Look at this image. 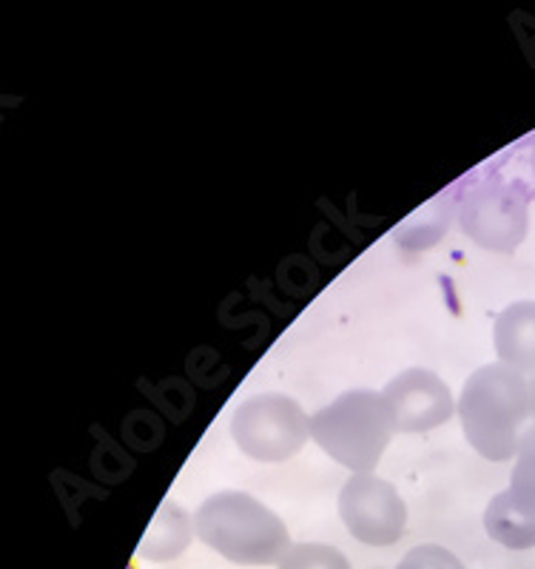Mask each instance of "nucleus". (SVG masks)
Returning <instances> with one entry per match:
<instances>
[{
	"instance_id": "obj_1",
	"label": "nucleus",
	"mask_w": 535,
	"mask_h": 569,
	"mask_svg": "<svg viewBox=\"0 0 535 569\" xmlns=\"http://www.w3.org/2000/svg\"><path fill=\"white\" fill-rule=\"evenodd\" d=\"M458 421L467 445L487 461L516 459L524 433L533 421L529 376L509 365H482L467 376L458 393Z\"/></svg>"
},
{
	"instance_id": "obj_2",
	"label": "nucleus",
	"mask_w": 535,
	"mask_h": 569,
	"mask_svg": "<svg viewBox=\"0 0 535 569\" xmlns=\"http://www.w3.org/2000/svg\"><path fill=\"white\" fill-rule=\"evenodd\" d=\"M194 530L206 547L239 567H277L294 547L283 518L242 490L208 496L194 512Z\"/></svg>"
},
{
	"instance_id": "obj_3",
	"label": "nucleus",
	"mask_w": 535,
	"mask_h": 569,
	"mask_svg": "<svg viewBox=\"0 0 535 569\" xmlns=\"http://www.w3.org/2000/svg\"><path fill=\"white\" fill-rule=\"evenodd\" d=\"M396 427L382 390L354 388L310 416V439L354 476L374 472Z\"/></svg>"
},
{
	"instance_id": "obj_4",
	"label": "nucleus",
	"mask_w": 535,
	"mask_h": 569,
	"mask_svg": "<svg viewBox=\"0 0 535 569\" xmlns=\"http://www.w3.org/2000/svg\"><path fill=\"white\" fill-rule=\"evenodd\" d=\"M231 439L239 453L262 465H279L303 453L310 439V416L285 393H257L231 413Z\"/></svg>"
},
{
	"instance_id": "obj_5",
	"label": "nucleus",
	"mask_w": 535,
	"mask_h": 569,
	"mask_svg": "<svg viewBox=\"0 0 535 569\" xmlns=\"http://www.w3.org/2000/svg\"><path fill=\"white\" fill-rule=\"evenodd\" d=\"M458 226L470 242L496 253H513L529 231V191L524 182L487 177L458 206Z\"/></svg>"
},
{
	"instance_id": "obj_6",
	"label": "nucleus",
	"mask_w": 535,
	"mask_h": 569,
	"mask_svg": "<svg viewBox=\"0 0 535 569\" xmlns=\"http://www.w3.org/2000/svg\"><path fill=\"white\" fill-rule=\"evenodd\" d=\"M336 507L350 536L368 547H394L407 530L405 498L374 472L350 476L339 490Z\"/></svg>"
},
{
	"instance_id": "obj_7",
	"label": "nucleus",
	"mask_w": 535,
	"mask_h": 569,
	"mask_svg": "<svg viewBox=\"0 0 535 569\" xmlns=\"http://www.w3.org/2000/svg\"><path fill=\"white\" fill-rule=\"evenodd\" d=\"M396 433H427L447 425L458 401L439 373L427 368H407L382 390Z\"/></svg>"
},
{
	"instance_id": "obj_8",
	"label": "nucleus",
	"mask_w": 535,
	"mask_h": 569,
	"mask_svg": "<svg viewBox=\"0 0 535 569\" xmlns=\"http://www.w3.org/2000/svg\"><path fill=\"white\" fill-rule=\"evenodd\" d=\"M493 348H496L498 362L509 365L524 376L535 373V302L507 305L493 325Z\"/></svg>"
},
{
	"instance_id": "obj_9",
	"label": "nucleus",
	"mask_w": 535,
	"mask_h": 569,
	"mask_svg": "<svg viewBox=\"0 0 535 569\" xmlns=\"http://www.w3.org/2000/svg\"><path fill=\"white\" fill-rule=\"evenodd\" d=\"M194 536H197L194 518H188V512L177 501L166 498L160 510H157V516L151 518V525L146 530V536H142L140 547H137V556L157 563L175 561V558H180L188 550V543H191Z\"/></svg>"
},
{
	"instance_id": "obj_10",
	"label": "nucleus",
	"mask_w": 535,
	"mask_h": 569,
	"mask_svg": "<svg viewBox=\"0 0 535 569\" xmlns=\"http://www.w3.org/2000/svg\"><path fill=\"white\" fill-rule=\"evenodd\" d=\"M484 530L507 550H533L535 547V510L518 501L516 492L502 490L484 507Z\"/></svg>"
},
{
	"instance_id": "obj_11",
	"label": "nucleus",
	"mask_w": 535,
	"mask_h": 569,
	"mask_svg": "<svg viewBox=\"0 0 535 569\" xmlns=\"http://www.w3.org/2000/svg\"><path fill=\"white\" fill-rule=\"evenodd\" d=\"M277 569H350L348 556L330 543H294Z\"/></svg>"
},
{
	"instance_id": "obj_12",
	"label": "nucleus",
	"mask_w": 535,
	"mask_h": 569,
	"mask_svg": "<svg viewBox=\"0 0 535 569\" xmlns=\"http://www.w3.org/2000/svg\"><path fill=\"white\" fill-rule=\"evenodd\" d=\"M509 490L516 492L518 501L535 510V425L527 427L518 447L516 467L509 472Z\"/></svg>"
},
{
	"instance_id": "obj_13",
	"label": "nucleus",
	"mask_w": 535,
	"mask_h": 569,
	"mask_svg": "<svg viewBox=\"0 0 535 569\" xmlns=\"http://www.w3.org/2000/svg\"><path fill=\"white\" fill-rule=\"evenodd\" d=\"M396 569H467L450 550L439 543H419L407 550V556L396 563Z\"/></svg>"
},
{
	"instance_id": "obj_14",
	"label": "nucleus",
	"mask_w": 535,
	"mask_h": 569,
	"mask_svg": "<svg viewBox=\"0 0 535 569\" xmlns=\"http://www.w3.org/2000/svg\"><path fill=\"white\" fill-rule=\"evenodd\" d=\"M529 408H533V425H535V373L529 376Z\"/></svg>"
},
{
	"instance_id": "obj_15",
	"label": "nucleus",
	"mask_w": 535,
	"mask_h": 569,
	"mask_svg": "<svg viewBox=\"0 0 535 569\" xmlns=\"http://www.w3.org/2000/svg\"><path fill=\"white\" fill-rule=\"evenodd\" d=\"M533 171H535V157H533Z\"/></svg>"
}]
</instances>
